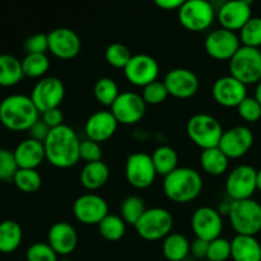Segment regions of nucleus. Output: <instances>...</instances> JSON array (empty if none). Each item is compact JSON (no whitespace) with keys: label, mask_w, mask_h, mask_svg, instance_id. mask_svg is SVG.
Wrapping results in <instances>:
<instances>
[{"label":"nucleus","mask_w":261,"mask_h":261,"mask_svg":"<svg viewBox=\"0 0 261 261\" xmlns=\"http://www.w3.org/2000/svg\"><path fill=\"white\" fill-rule=\"evenodd\" d=\"M45 145L46 160L58 168L73 167L81 160V140L73 127L68 125L51 129Z\"/></svg>","instance_id":"obj_1"},{"label":"nucleus","mask_w":261,"mask_h":261,"mask_svg":"<svg viewBox=\"0 0 261 261\" xmlns=\"http://www.w3.org/2000/svg\"><path fill=\"white\" fill-rule=\"evenodd\" d=\"M40 111L30 96L10 94L0 102V122L14 132L28 130L38 119Z\"/></svg>","instance_id":"obj_2"},{"label":"nucleus","mask_w":261,"mask_h":261,"mask_svg":"<svg viewBox=\"0 0 261 261\" xmlns=\"http://www.w3.org/2000/svg\"><path fill=\"white\" fill-rule=\"evenodd\" d=\"M203 190V177L191 167H177L165 176L163 191L175 203H189Z\"/></svg>","instance_id":"obj_3"},{"label":"nucleus","mask_w":261,"mask_h":261,"mask_svg":"<svg viewBox=\"0 0 261 261\" xmlns=\"http://www.w3.org/2000/svg\"><path fill=\"white\" fill-rule=\"evenodd\" d=\"M228 219L237 234L255 236L261 231V204L252 198L231 200Z\"/></svg>","instance_id":"obj_4"},{"label":"nucleus","mask_w":261,"mask_h":261,"mask_svg":"<svg viewBox=\"0 0 261 261\" xmlns=\"http://www.w3.org/2000/svg\"><path fill=\"white\" fill-rule=\"evenodd\" d=\"M189 138L201 149L218 147L224 130L221 122L209 114H195L186 124Z\"/></svg>","instance_id":"obj_5"},{"label":"nucleus","mask_w":261,"mask_h":261,"mask_svg":"<svg viewBox=\"0 0 261 261\" xmlns=\"http://www.w3.org/2000/svg\"><path fill=\"white\" fill-rule=\"evenodd\" d=\"M229 74L245 86L259 83L261 81L260 48L242 45L229 60Z\"/></svg>","instance_id":"obj_6"},{"label":"nucleus","mask_w":261,"mask_h":261,"mask_svg":"<svg viewBox=\"0 0 261 261\" xmlns=\"http://www.w3.org/2000/svg\"><path fill=\"white\" fill-rule=\"evenodd\" d=\"M134 227L142 239L147 241H157L166 239L171 233L173 217L167 209L155 206L147 209Z\"/></svg>","instance_id":"obj_7"},{"label":"nucleus","mask_w":261,"mask_h":261,"mask_svg":"<svg viewBox=\"0 0 261 261\" xmlns=\"http://www.w3.org/2000/svg\"><path fill=\"white\" fill-rule=\"evenodd\" d=\"M216 10L206 0H185L178 9V20L189 31L200 32L213 23Z\"/></svg>","instance_id":"obj_8"},{"label":"nucleus","mask_w":261,"mask_h":261,"mask_svg":"<svg viewBox=\"0 0 261 261\" xmlns=\"http://www.w3.org/2000/svg\"><path fill=\"white\" fill-rule=\"evenodd\" d=\"M65 96V86L56 76L41 78L31 92V99L41 114L48 110L58 109Z\"/></svg>","instance_id":"obj_9"},{"label":"nucleus","mask_w":261,"mask_h":261,"mask_svg":"<svg viewBox=\"0 0 261 261\" xmlns=\"http://www.w3.org/2000/svg\"><path fill=\"white\" fill-rule=\"evenodd\" d=\"M152 155L144 152H135L127 155L125 176L127 182L137 189H147L154 182L157 176Z\"/></svg>","instance_id":"obj_10"},{"label":"nucleus","mask_w":261,"mask_h":261,"mask_svg":"<svg viewBox=\"0 0 261 261\" xmlns=\"http://www.w3.org/2000/svg\"><path fill=\"white\" fill-rule=\"evenodd\" d=\"M257 171L250 165L237 166L229 172L226 180V191L232 200L251 199L256 186Z\"/></svg>","instance_id":"obj_11"},{"label":"nucleus","mask_w":261,"mask_h":261,"mask_svg":"<svg viewBox=\"0 0 261 261\" xmlns=\"http://www.w3.org/2000/svg\"><path fill=\"white\" fill-rule=\"evenodd\" d=\"M124 73L132 84L145 87L147 84L157 81L160 65L157 60L148 54H135L124 68Z\"/></svg>","instance_id":"obj_12"},{"label":"nucleus","mask_w":261,"mask_h":261,"mask_svg":"<svg viewBox=\"0 0 261 261\" xmlns=\"http://www.w3.org/2000/svg\"><path fill=\"white\" fill-rule=\"evenodd\" d=\"M147 110V103L143 99L142 94L135 92H121L114 105L111 106V112L116 120L121 124L132 125L143 119Z\"/></svg>","instance_id":"obj_13"},{"label":"nucleus","mask_w":261,"mask_h":261,"mask_svg":"<svg viewBox=\"0 0 261 261\" xmlns=\"http://www.w3.org/2000/svg\"><path fill=\"white\" fill-rule=\"evenodd\" d=\"M204 46L212 58L218 60H231L232 56L241 47V41L240 36L233 31L218 28L206 36Z\"/></svg>","instance_id":"obj_14"},{"label":"nucleus","mask_w":261,"mask_h":261,"mask_svg":"<svg viewBox=\"0 0 261 261\" xmlns=\"http://www.w3.org/2000/svg\"><path fill=\"white\" fill-rule=\"evenodd\" d=\"M191 227L198 239L213 241L223 229V219L219 212L212 206H200L191 217Z\"/></svg>","instance_id":"obj_15"},{"label":"nucleus","mask_w":261,"mask_h":261,"mask_svg":"<svg viewBox=\"0 0 261 261\" xmlns=\"http://www.w3.org/2000/svg\"><path fill=\"white\" fill-rule=\"evenodd\" d=\"M73 213L84 224H98L109 214V204L96 194L78 196L73 204Z\"/></svg>","instance_id":"obj_16"},{"label":"nucleus","mask_w":261,"mask_h":261,"mask_svg":"<svg viewBox=\"0 0 261 261\" xmlns=\"http://www.w3.org/2000/svg\"><path fill=\"white\" fill-rule=\"evenodd\" d=\"M48 51L56 58L71 59L79 54L82 41L78 33L68 27H59L47 33Z\"/></svg>","instance_id":"obj_17"},{"label":"nucleus","mask_w":261,"mask_h":261,"mask_svg":"<svg viewBox=\"0 0 261 261\" xmlns=\"http://www.w3.org/2000/svg\"><path fill=\"white\" fill-rule=\"evenodd\" d=\"M254 134L244 125L233 126L223 133L218 147L228 158H240L246 154L252 147Z\"/></svg>","instance_id":"obj_18"},{"label":"nucleus","mask_w":261,"mask_h":261,"mask_svg":"<svg viewBox=\"0 0 261 261\" xmlns=\"http://www.w3.org/2000/svg\"><path fill=\"white\" fill-rule=\"evenodd\" d=\"M168 93L177 98H190L198 92L199 78L193 70L186 68H175L167 71L163 78Z\"/></svg>","instance_id":"obj_19"},{"label":"nucleus","mask_w":261,"mask_h":261,"mask_svg":"<svg viewBox=\"0 0 261 261\" xmlns=\"http://www.w3.org/2000/svg\"><path fill=\"white\" fill-rule=\"evenodd\" d=\"M217 18L222 28L240 31L252 18L251 5L246 0H228L219 7Z\"/></svg>","instance_id":"obj_20"},{"label":"nucleus","mask_w":261,"mask_h":261,"mask_svg":"<svg viewBox=\"0 0 261 261\" xmlns=\"http://www.w3.org/2000/svg\"><path fill=\"white\" fill-rule=\"evenodd\" d=\"M214 99L224 107H237L247 97V89L244 83L229 75L217 79L212 88Z\"/></svg>","instance_id":"obj_21"},{"label":"nucleus","mask_w":261,"mask_h":261,"mask_svg":"<svg viewBox=\"0 0 261 261\" xmlns=\"http://www.w3.org/2000/svg\"><path fill=\"white\" fill-rule=\"evenodd\" d=\"M117 125H119V121L114 116V114L107 110H102V111L93 112L87 119L84 132H86L87 139L101 143L110 139L115 134Z\"/></svg>","instance_id":"obj_22"},{"label":"nucleus","mask_w":261,"mask_h":261,"mask_svg":"<svg viewBox=\"0 0 261 261\" xmlns=\"http://www.w3.org/2000/svg\"><path fill=\"white\" fill-rule=\"evenodd\" d=\"M47 244L58 255L71 254L78 245V233L68 222H56L50 227L47 233Z\"/></svg>","instance_id":"obj_23"},{"label":"nucleus","mask_w":261,"mask_h":261,"mask_svg":"<svg viewBox=\"0 0 261 261\" xmlns=\"http://www.w3.org/2000/svg\"><path fill=\"white\" fill-rule=\"evenodd\" d=\"M13 152H14L15 161L19 168L36 170L46 158L43 143L33 140L31 138L22 140Z\"/></svg>","instance_id":"obj_24"},{"label":"nucleus","mask_w":261,"mask_h":261,"mask_svg":"<svg viewBox=\"0 0 261 261\" xmlns=\"http://www.w3.org/2000/svg\"><path fill=\"white\" fill-rule=\"evenodd\" d=\"M231 247L233 261H261V245L255 236L236 234Z\"/></svg>","instance_id":"obj_25"},{"label":"nucleus","mask_w":261,"mask_h":261,"mask_svg":"<svg viewBox=\"0 0 261 261\" xmlns=\"http://www.w3.org/2000/svg\"><path fill=\"white\" fill-rule=\"evenodd\" d=\"M110 178V168L103 161L87 163L81 172V182L88 190L102 188Z\"/></svg>","instance_id":"obj_26"},{"label":"nucleus","mask_w":261,"mask_h":261,"mask_svg":"<svg viewBox=\"0 0 261 261\" xmlns=\"http://www.w3.org/2000/svg\"><path fill=\"white\" fill-rule=\"evenodd\" d=\"M24 76L22 61L10 54H0V86L13 87Z\"/></svg>","instance_id":"obj_27"},{"label":"nucleus","mask_w":261,"mask_h":261,"mask_svg":"<svg viewBox=\"0 0 261 261\" xmlns=\"http://www.w3.org/2000/svg\"><path fill=\"white\" fill-rule=\"evenodd\" d=\"M23 239L22 227L18 222L7 219L0 223V252L10 254L19 247Z\"/></svg>","instance_id":"obj_28"},{"label":"nucleus","mask_w":261,"mask_h":261,"mask_svg":"<svg viewBox=\"0 0 261 261\" xmlns=\"http://www.w3.org/2000/svg\"><path fill=\"white\" fill-rule=\"evenodd\" d=\"M162 251L168 261H185L190 254V242L184 234L170 233L163 240Z\"/></svg>","instance_id":"obj_29"},{"label":"nucleus","mask_w":261,"mask_h":261,"mask_svg":"<svg viewBox=\"0 0 261 261\" xmlns=\"http://www.w3.org/2000/svg\"><path fill=\"white\" fill-rule=\"evenodd\" d=\"M229 158L224 154L219 147L203 149L200 155V165L206 173L212 176H221L228 168Z\"/></svg>","instance_id":"obj_30"},{"label":"nucleus","mask_w":261,"mask_h":261,"mask_svg":"<svg viewBox=\"0 0 261 261\" xmlns=\"http://www.w3.org/2000/svg\"><path fill=\"white\" fill-rule=\"evenodd\" d=\"M152 160L158 175L167 176L178 167V154L170 145H160L155 148L152 153Z\"/></svg>","instance_id":"obj_31"},{"label":"nucleus","mask_w":261,"mask_h":261,"mask_svg":"<svg viewBox=\"0 0 261 261\" xmlns=\"http://www.w3.org/2000/svg\"><path fill=\"white\" fill-rule=\"evenodd\" d=\"M98 231L107 241H119L124 237L126 223L121 218V216L109 213L98 223Z\"/></svg>","instance_id":"obj_32"},{"label":"nucleus","mask_w":261,"mask_h":261,"mask_svg":"<svg viewBox=\"0 0 261 261\" xmlns=\"http://www.w3.org/2000/svg\"><path fill=\"white\" fill-rule=\"evenodd\" d=\"M93 92L97 101L103 105V106L109 107H111L114 105V102L116 101L119 94L121 93L119 91V86H117L116 82L112 78H109V76H102V78H99L94 83Z\"/></svg>","instance_id":"obj_33"},{"label":"nucleus","mask_w":261,"mask_h":261,"mask_svg":"<svg viewBox=\"0 0 261 261\" xmlns=\"http://www.w3.org/2000/svg\"><path fill=\"white\" fill-rule=\"evenodd\" d=\"M20 61L23 74L30 78H40L45 75L50 68V60L46 54H27Z\"/></svg>","instance_id":"obj_34"},{"label":"nucleus","mask_w":261,"mask_h":261,"mask_svg":"<svg viewBox=\"0 0 261 261\" xmlns=\"http://www.w3.org/2000/svg\"><path fill=\"white\" fill-rule=\"evenodd\" d=\"M147 211L145 208L144 200L139 196L130 195L122 200L121 205H120V213H121V218L124 219L125 223H129L135 226L140 217L144 214Z\"/></svg>","instance_id":"obj_35"},{"label":"nucleus","mask_w":261,"mask_h":261,"mask_svg":"<svg viewBox=\"0 0 261 261\" xmlns=\"http://www.w3.org/2000/svg\"><path fill=\"white\" fill-rule=\"evenodd\" d=\"M15 186L23 193H36L41 188L42 178L37 170H30V168H19L15 173L14 178Z\"/></svg>","instance_id":"obj_36"},{"label":"nucleus","mask_w":261,"mask_h":261,"mask_svg":"<svg viewBox=\"0 0 261 261\" xmlns=\"http://www.w3.org/2000/svg\"><path fill=\"white\" fill-rule=\"evenodd\" d=\"M132 51L126 45L121 42H112L110 43L105 51V58L110 65L115 68H122L127 65V63L132 59Z\"/></svg>","instance_id":"obj_37"},{"label":"nucleus","mask_w":261,"mask_h":261,"mask_svg":"<svg viewBox=\"0 0 261 261\" xmlns=\"http://www.w3.org/2000/svg\"><path fill=\"white\" fill-rule=\"evenodd\" d=\"M240 41L244 46L259 48L261 46V17H252L240 30Z\"/></svg>","instance_id":"obj_38"},{"label":"nucleus","mask_w":261,"mask_h":261,"mask_svg":"<svg viewBox=\"0 0 261 261\" xmlns=\"http://www.w3.org/2000/svg\"><path fill=\"white\" fill-rule=\"evenodd\" d=\"M168 91L163 81H154L143 87L142 97L147 105H160L167 98Z\"/></svg>","instance_id":"obj_39"},{"label":"nucleus","mask_w":261,"mask_h":261,"mask_svg":"<svg viewBox=\"0 0 261 261\" xmlns=\"http://www.w3.org/2000/svg\"><path fill=\"white\" fill-rule=\"evenodd\" d=\"M232 247L231 241L224 237L219 236L218 239L213 240L209 242L208 255H206V260L209 261H226L231 257Z\"/></svg>","instance_id":"obj_40"},{"label":"nucleus","mask_w":261,"mask_h":261,"mask_svg":"<svg viewBox=\"0 0 261 261\" xmlns=\"http://www.w3.org/2000/svg\"><path fill=\"white\" fill-rule=\"evenodd\" d=\"M27 261H58V254L47 242H36L25 252Z\"/></svg>","instance_id":"obj_41"},{"label":"nucleus","mask_w":261,"mask_h":261,"mask_svg":"<svg viewBox=\"0 0 261 261\" xmlns=\"http://www.w3.org/2000/svg\"><path fill=\"white\" fill-rule=\"evenodd\" d=\"M19 170L15 161L14 152L5 148H0V181L13 180Z\"/></svg>","instance_id":"obj_42"},{"label":"nucleus","mask_w":261,"mask_h":261,"mask_svg":"<svg viewBox=\"0 0 261 261\" xmlns=\"http://www.w3.org/2000/svg\"><path fill=\"white\" fill-rule=\"evenodd\" d=\"M239 115L249 122H255L261 117V105L256 101L255 97L247 96L241 103L237 106Z\"/></svg>","instance_id":"obj_43"},{"label":"nucleus","mask_w":261,"mask_h":261,"mask_svg":"<svg viewBox=\"0 0 261 261\" xmlns=\"http://www.w3.org/2000/svg\"><path fill=\"white\" fill-rule=\"evenodd\" d=\"M79 153H81L82 160L86 161L87 163L102 161L101 145H99V143L93 142V140H91V139L82 140Z\"/></svg>","instance_id":"obj_44"},{"label":"nucleus","mask_w":261,"mask_h":261,"mask_svg":"<svg viewBox=\"0 0 261 261\" xmlns=\"http://www.w3.org/2000/svg\"><path fill=\"white\" fill-rule=\"evenodd\" d=\"M27 54H46L48 51L47 33H35L30 36L24 42Z\"/></svg>","instance_id":"obj_45"},{"label":"nucleus","mask_w":261,"mask_h":261,"mask_svg":"<svg viewBox=\"0 0 261 261\" xmlns=\"http://www.w3.org/2000/svg\"><path fill=\"white\" fill-rule=\"evenodd\" d=\"M28 132V138L33 140H37V142L45 143V140L47 139L48 134H50L51 129L47 126V125L43 122L42 119H38L30 129L27 130Z\"/></svg>","instance_id":"obj_46"},{"label":"nucleus","mask_w":261,"mask_h":261,"mask_svg":"<svg viewBox=\"0 0 261 261\" xmlns=\"http://www.w3.org/2000/svg\"><path fill=\"white\" fill-rule=\"evenodd\" d=\"M42 120L50 129H55V127L64 125V114L60 109H53L48 111L43 112Z\"/></svg>","instance_id":"obj_47"},{"label":"nucleus","mask_w":261,"mask_h":261,"mask_svg":"<svg viewBox=\"0 0 261 261\" xmlns=\"http://www.w3.org/2000/svg\"><path fill=\"white\" fill-rule=\"evenodd\" d=\"M208 249H209V241L198 239V237H196V239L190 244V254H193V256L195 257V259H200L203 261L206 260Z\"/></svg>","instance_id":"obj_48"},{"label":"nucleus","mask_w":261,"mask_h":261,"mask_svg":"<svg viewBox=\"0 0 261 261\" xmlns=\"http://www.w3.org/2000/svg\"><path fill=\"white\" fill-rule=\"evenodd\" d=\"M185 0H155V4L162 9H180L181 5L184 4Z\"/></svg>","instance_id":"obj_49"},{"label":"nucleus","mask_w":261,"mask_h":261,"mask_svg":"<svg viewBox=\"0 0 261 261\" xmlns=\"http://www.w3.org/2000/svg\"><path fill=\"white\" fill-rule=\"evenodd\" d=\"M217 211L219 212V214H221L222 217L223 216L228 217L229 211H231V201H224V203H221L219 204V208L217 209Z\"/></svg>","instance_id":"obj_50"},{"label":"nucleus","mask_w":261,"mask_h":261,"mask_svg":"<svg viewBox=\"0 0 261 261\" xmlns=\"http://www.w3.org/2000/svg\"><path fill=\"white\" fill-rule=\"evenodd\" d=\"M255 98H256V101L261 105V81L257 83L256 89H255Z\"/></svg>","instance_id":"obj_51"},{"label":"nucleus","mask_w":261,"mask_h":261,"mask_svg":"<svg viewBox=\"0 0 261 261\" xmlns=\"http://www.w3.org/2000/svg\"><path fill=\"white\" fill-rule=\"evenodd\" d=\"M256 186L257 189L261 191V168L257 171V175H256Z\"/></svg>","instance_id":"obj_52"},{"label":"nucleus","mask_w":261,"mask_h":261,"mask_svg":"<svg viewBox=\"0 0 261 261\" xmlns=\"http://www.w3.org/2000/svg\"><path fill=\"white\" fill-rule=\"evenodd\" d=\"M58 261H71L70 259H66V257H63V259H59Z\"/></svg>","instance_id":"obj_53"},{"label":"nucleus","mask_w":261,"mask_h":261,"mask_svg":"<svg viewBox=\"0 0 261 261\" xmlns=\"http://www.w3.org/2000/svg\"><path fill=\"white\" fill-rule=\"evenodd\" d=\"M204 261H209V260H204Z\"/></svg>","instance_id":"obj_54"}]
</instances>
